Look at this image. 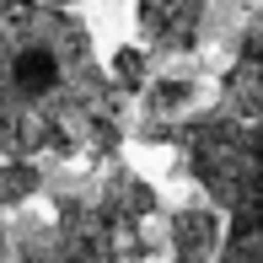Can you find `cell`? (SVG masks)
<instances>
[{
  "label": "cell",
  "mask_w": 263,
  "mask_h": 263,
  "mask_svg": "<svg viewBox=\"0 0 263 263\" xmlns=\"http://www.w3.org/2000/svg\"><path fill=\"white\" fill-rule=\"evenodd\" d=\"M107 81H113L118 97H140V86L151 81V54H145V43H118V49L107 54Z\"/></svg>",
  "instance_id": "8"
},
{
  "label": "cell",
  "mask_w": 263,
  "mask_h": 263,
  "mask_svg": "<svg viewBox=\"0 0 263 263\" xmlns=\"http://www.w3.org/2000/svg\"><path fill=\"white\" fill-rule=\"evenodd\" d=\"M118 102L70 0H11L0 16V156L113 161L124 151Z\"/></svg>",
  "instance_id": "1"
},
{
  "label": "cell",
  "mask_w": 263,
  "mask_h": 263,
  "mask_svg": "<svg viewBox=\"0 0 263 263\" xmlns=\"http://www.w3.org/2000/svg\"><path fill=\"white\" fill-rule=\"evenodd\" d=\"M145 54H194L210 27V0H135Z\"/></svg>",
  "instance_id": "4"
},
{
  "label": "cell",
  "mask_w": 263,
  "mask_h": 263,
  "mask_svg": "<svg viewBox=\"0 0 263 263\" xmlns=\"http://www.w3.org/2000/svg\"><path fill=\"white\" fill-rule=\"evenodd\" d=\"M11 263H124L91 194H59L49 220H27L11 236Z\"/></svg>",
  "instance_id": "3"
},
{
  "label": "cell",
  "mask_w": 263,
  "mask_h": 263,
  "mask_svg": "<svg viewBox=\"0 0 263 263\" xmlns=\"http://www.w3.org/2000/svg\"><path fill=\"white\" fill-rule=\"evenodd\" d=\"M220 236H226V215L215 204H177L166 215V253L172 263H215L220 253Z\"/></svg>",
  "instance_id": "5"
},
{
  "label": "cell",
  "mask_w": 263,
  "mask_h": 263,
  "mask_svg": "<svg viewBox=\"0 0 263 263\" xmlns=\"http://www.w3.org/2000/svg\"><path fill=\"white\" fill-rule=\"evenodd\" d=\"M172 145L177 172L226 215L215 263H263V6L236 32L215 102L177 118Z\"/></svg>",
  "instance_id": "2"
},
{
  "label": "cell",
  "mask_w": 263,
  "mask_h": 263,
  "mask_svg": "<svg viewBox=\"0 0 263 263\" xmlns=\"http://www.w3.org/2000/svg\"><path fill=\"white\" fill-rule=\"evenodd\" d=\"M49 188V172L38 156H0V210H22Z\"/></svg>",
  "instance_id": "7"
},
{
  "label": "cell",
  "mask_w": 263,
  "mask_h": 263,
  "mask_svg": "<svg viewBox=\"0 0 263 263\" xmlns=\"http://www.w3.org/2000/svg\"><path fill=\"white\" fill-rule=\"evenodd\" d=\"M0 263H11V231L0 226Z\"/></svg>",
  "instance_id": "9"
},
{
  "label": "cell",
  "mask_w": 263,
  "mask_h": 263,
  "mask_svg": "<svg viewBox=\"0 0 263 263\" xmlns=\"http://www.w3.org/2000/svg\"><path fill=\"white\" fill-rule=\"evenodd\" d=\"M140 107H145V118H183L199 107V81L194 76H151L140 86Z\"/></svg>",
  "instance_id": "6"
}]
</instances>
